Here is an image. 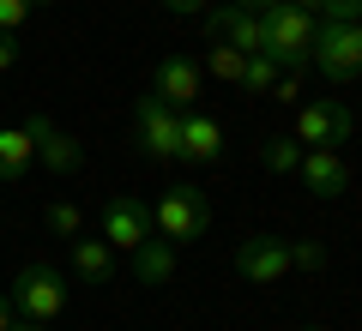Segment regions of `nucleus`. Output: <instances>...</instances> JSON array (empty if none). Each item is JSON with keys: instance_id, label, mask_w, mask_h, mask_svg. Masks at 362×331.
Instances as JSON below:
<instances>
[{"instance_id": "29", "label": "nucleus", "mask_w": 362, "mask_h": 331, "mask_svg": "<svg viewBox=\"0 0 362 331\" xmlns=\"http://www.w3.org/2000/svg\"><path fill=\"white\" fill-rule=\"evenodd\" d=\"M290 6H302V13H326V0H290Z\"/></svg>"}, {"instance_id": "17", "label": "nucleus", "mask_w": 362, "mask_h": 331, "mask_svg": "<svg viewBox=\"0 0 362 331\" xmlns=\"http://www.w3.org/2000/svg\"><path fill=\"white\" fill-rule=\"evenodd\" d=\"M259 157H266L272 175H296V163H302V139H296V133H278V139L259 145Z\"/></svg>"}, {"instance_id": "22", "label": "nucleus", "mask_w": 362, "mask_h": 331, "mask_svg": "<svg viewBox=\"0 0 362 331\" xmlns=\"http://www.w3.org/2000/svg\"><path fill=\"white\" fill-rule=\"evenodd\" d=\"M30 13H37L30 0H0V30H18V25L30 18Z\"/></svg>"}, {"instance_id": "8", "label": "nucleus", "mask_w": 362, "mask_h": 331, "mask_svg": "<svg viewBox=\"0 0 362 331\" xmlns=\"http://www.w3.org/2000/svg\"><path fill=\"white\" fill-rule=\"evenodd\" d=\"M206 37L211 42H230V49H242V54L266 49V25H259V13H247V6H235V0L206 6Z\"/></svg>"}, {"instance_id": "3", "label": "nucleus", "mask_w": 362, "mask_h": 331, "mask_svg": "<svg viewBox=\"0 0 362 331\" xmlns=\"http://www.w3.org/2000/svg\"><path fill=\"white\" fill-rule=\"evenodd\" d=\"M308 66L320 78H332V85H350V78L362 73V25H314V54Z\"/></svg>"}, {"instance_id": "18", "label": "nucleus", "mask_w": 362, "mask_h": 331, "mask_svg": "<svg viewBox=\"0 0 362 331\" xmlns=\"http://www.w3.org/2000/svg\"><path fill=\"white\" fill-rule=\"evenodd\" d=\"M278 78H284V66L272 61V54H247V66H242V90L247 97H272Z\"/></svg>"}, {"instance_id": "2", "label": "nucleus", "mask_w": 362, "mask_h": 331, "mask_svg": "<svg viewBox=\"0 0 362 331\" xmlns=\"http://www.w3.org/2000/svg\"><path fill=\"white\" fill-rule=\"evenodd\" d=\"M206 223H211V205H206V193H199L194 181H175V187L151 205V229L163 235V241H175V247L181 241H199Z\"/></svg>"}, {"instance_id": "16", "label": "nucleus", "mask_w": 362, "mask_h": 331, "mask_svg": "<svg viewBox=\"0 0 362 331\" xmlns=\"http://www.w3.org/2000/svg\"><path fill=\"white\" fill-rule=\"evenodd\" d=\"M133 277L151 283V289L169 283V277H175V241H139V247H133Z\"/></svg>"}, {"instance_id": "4", "label": "nucleus", "mask_w": 362, "mask_h": 331, "mask_svg": "<svg viewBox=\"0 0 362 331\" xmlns=\"http://www.w3.org/2000/svg\"><path fill=\"white\" fill-rule=\"evenodd\" d=\"M6 301H13L18 319H42V325H49V319L66 313V283H61L54 265H25L13 277V295H6Z\"/></svg>"}, {"instance_id": "7", "label": "nucleus", "mask_w": 362, "mask_h": 331, "mask_svg": "<svg viewBox=\"0 0 362 331\" xmlns=\"http://www.w3.org/2000/svg\"><path fill=\"white\" fill-rule=\"evenodd\" d=\"M235 271H242L254 289H272V283L290 277V241L284 235H247L235 247Z\"/></svg>"}, {"instance_id": "28", "label": "nucleus", "mask_w": 362, "mask_h": 331, "mask_svg": "<svg viewBox=\"0 0 362 331\" xmlns=\"http://www.w3.org/2000/svg\"><path fill=\"white\" fill-rule=\"evenodd\" d=\"M13 331H49L42 319H13Z\"/></svg>"}, {"instance_id": "11", "label": "nucleus", "mask_w": 362, "mask_h": 331, "mask_svg": "<svg viewBox=\"0 0 362 331\" xmlns=\"http://www.w3.org/2000/svg\"><path fill=\"white\" fill-rule=\"evenodd\" d=\"M296 175H302V187H308L314 199H338V193L350 187V163L332 151V145H308L302 163H296Z\"/></svg>"}, {"instance_id": "25", "label": "nucleus", "mask_w": 362, "mask_h": 331, "mask_svg": "<svg viewBox=\"0 0 362 331\" xmlns=\"http://www.w3.org/2000/svg\"><path fill=\"white\" fill-rule=\"evenodd\" d=\"M272 97H278V102H302V90H296V78L284 73V78H278V85H272Z\"/></svg>"}, {"instance_id": "33", "label": "nucleus", "mask_w": 362, "mask_h": 331, "mask_svg": "<svg viewBox=\"0 0 362 331\" xmlns=\"http://www.w3.org/2000/svg\"><path fill=\"white\" fill-rule=\"evenodd\" d=\"M356 25H362V18H356Z\"/></svg>"}, {"instance_id": "27", "label": "nucleus", "mask_w": 362, "mask_h": 331, "mask_svg": "<svg viewBox=\"0 0 362 331\" xmlns=\"http://www.w3.org/2000/svg\"><path fill=\"white\" fill-rule=\"evenodd\" d=\"M13 319H18V313H13V301L0 295V331H13Z\"/></svg>"}, {"instance_id": "19", "label": "nucleus", "mask_w": 362, "mask_h": 331, "mask_svg": "<svg viewBox=\"0 0 362 331\" xmlns=\"http://www.w3.org/2000/svg\"><path fill=\"white\" fill-rule=\"evenodd\" d=\"M242 66H247L242 49H230V42H206V73H211V78H223V85H242Z\"/></svg>"}, {"instance_id": "20", "label": "nucleus", "mask_w": 362, "mask_h": 331, "mask_svg": "<svg viewBox=\"0 0 362 331\" xmlns=\"http://www.w3.org/2000/svg\"><path fill=\"white\" fill-rule=\"evenodd\" d=\"M42 217H49V229H54V235H66V241H73V235L85 229V217H78V205H66V199H54V205H49Z\"/></svg>"}, {"instance_id": "9", "label": "nucleus", "mask_w": 362, "mask_h": 331, "mask_svg": "<svg viewBox=\"0 0 362 331\" xmlns=\"http://www.w3.org/2000/svg\"><path fill=\"white\" fill-rule=\"evenodd\" d=\"M350 127H356V121H350V102H338V97H320V102H308V109H302L296 115V139L302 145H350Z\"/></svg>"}, {"instance_id": "6", "label": "nucleus", "mask_w": 362, "mask_h": 331, "mask_svg": "<svg viewBox=\"0 0 362 331\" xmlns=\"http://www.w3.org/2000/svg\"><path fill=\"white\" fill-rule=\"evenodd\" d=\"M151 205L139 199V193H115V199L103 205V241L115 247V253H133L139 241H151Z\"/></svg>"}, {"instance_id": "32", "label": "nucleus", "mask_w": 362, "mask_h": 331, "mask_svg": "<svg viewBox=\"0 0 362 331\" xmlns=\"http://www.w3.org/2000/svg\"><path fill=\"white\" fill-rule=\"evenodd\" d=\"M302 331H320V325H302Z\"/></svg>"}, {"instance_id": "5", "label": "nucleus", "mask_w": 362, "mask_h": 331, "mask_svg": "<svg viewBox=\"0 0 362 331\" xmlns=\"http://www.w3.org/2000/svg\"><path fill=\"white\" fill-rule=\"evenodd\" d=\"M139 151L151 163L181 157V109H169L163 97H139Z\"/></svg>"}, {"instance_id": "26", "label": "nucleus", "mask_w": 362, "mask_h": 331, "mask_svg": "<svg viewBox=\"0 0 362 331\" xmlns=\"http://www.w3.org/2000/svg\"><path fill=\"white\" fill-rule=\"evenodd\" d=\"M163 6H169V13H206L211 0H163Z\"/></svg>"}, {"instance_id": "24", "label": "nucleus", "mask_w": 362, "mask_h": 331, "mask_svg": "<svg viewBox=\"0 0 362 331\" xmlns=\"http://www.w3.org/2000/svg\"><path fill=\"white\" fill-rule=\"evenodd\" d=\"M18 66V30H0V73Z\"/></svg>"}, {"instance_id": "15", "label": "nucleus", "mask_w": 362, "mask_h": 331, "mask_svg": "<svg viewBox=\"0 0 362 331\" xmlns=\"http://www.w3.org/2000/svg\"><path fill=\"white\" fill-rule=\"evenodd\" d=\"M73 271L85 283H109L115 277V247H109L103 235H97V241H90V235H73Z\"/></svg>"}, {"instance_id": "14", "label": "nucleus", "mask_w": 362, "mask_h": 331, "mask_svg": "<svg viewBox=\"0 0 362 331\" xmlns=\"http://www.w3.org/2000/svg\"><path fill=\"white\" fill-rule=\"evenodd\" d=\"M30 163H37V139H30V127H0V187L25 181Z\"/></svg>"}, {"instance_id": "1", "label": "nucleus", "mask_w": 362, "mask_h": 331, "mask_svg": "<svg viewBox=\"0 0 362 331\" xmlns=\"http://www.w3.org/2000/svg\"><path fill=\"white\" fill-rule=\"evenodd\" d=\"M259 25H266V49L272 61L284 66V73H302L314 54V13H302V6H290V0H272L266 13H259Z\"/></svg>"}, {"instance_id": "12", "label": "nucleus", "mask_w": 362, "mask_h": 331, "mask_svg": "<svg viewBox=\"0 0 362 331\" xmlns=\"http://www.w3.org/2000/svg\"><path fill=\"white\" fill-rule=\"evenodd\" d=\"M25 127H30V139H37V163H42V169H54V175H73V169L85 163V145H78L73 133H61L49 115H30Z\"/></svg>"}, {"instance_id": "31", "label": "nucleus", "mask_w": 362, "mask_h": 331, "mask_svg": "<svg viewBox=\"0 0 362 331\" xmlns=\"http://www.w3.org/2000/svg\"><path fill=\"white\" fill-rule=\"evenodd\" d=\"M30 6H49V0H30Z\"/></svg>"}, {"instance_id": "10", "label": "nucleus", "mask_w": 362, "mask_h": 331, "mask_svg": "<svg viewBox=\"0 0 362 331\" xmlns=\"http://www.w3.org/2000/svg\"><path fill=\"white\" fill-rule=\"evenodd\" d=\"M199 90H206V73H199V61H187V54H163V61H157L151 97H163L169 109H194Z\"/></svg>"}, {"instance_id": "13", "label": "nucleus", "mask_w": 362, "mask_h": 331, "mask_svg": "<svg viewBox=\"0 0 362 331\" xmlns=\"http://www.w3.org/2000/svg\"><path fill=\"white\" fill-rule=\"evenodd\" d=\"M181 157L187 163H218L223 157V127L199 109H181Z\"/></svg>"}, {"instance_id": "21", "label": "nucleus", "mask_w": 362, "mask_h": 331, "mask_svg": "<svg viewBox=\"0 0 362 331\" xmlns=\"http://www.w3.org/2000/svg\"><path fill=\"white\" fill-rule=\"evenodd\" d=\"M326 247L320 241H290V271H326Z\"/></svg>"}, {"instance_id": "23", "label": "nucleus", "mask_w": 362, "mask_h": 331, "mask_svg": "<svg viewBox=\"0 0 362 331\" xmlns=\"http://www.w3.org/2000/svg\"><path fill=\"white\" fill-rule=\"evenodd\" d=\"M320 18H332V25H356V18H362V0H326Z\"/></svg>"}, {"instance_id": "30", "label": "nucleus", "mask_w": 362, "mask_h": 331, "mask_svg": "<svg viewBox=\"0 0 362 331\" xmlns=\"http://www.w3.org/2000/svg\"><path fill=\"white\" fill-rule=\"evenodd\" d=\"M235 6H247V13H266V6H272V0H235Z\"/></svg>"}]
</instances>
